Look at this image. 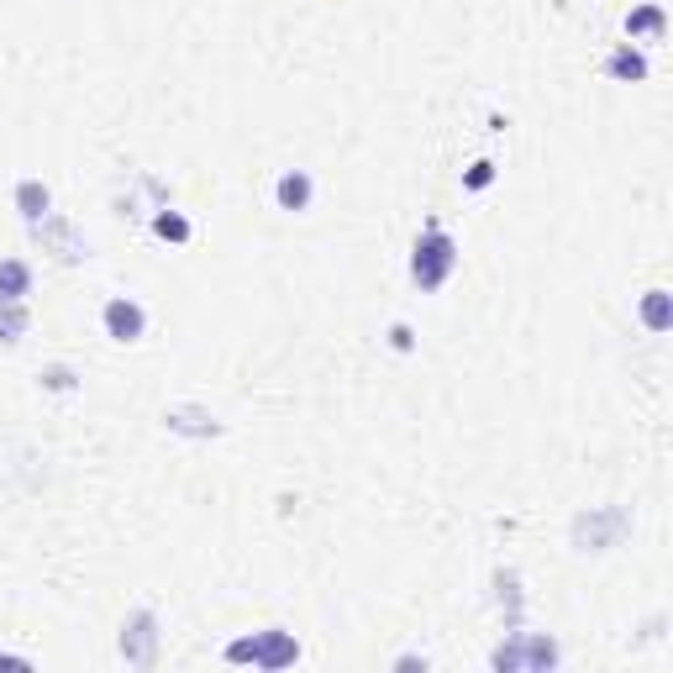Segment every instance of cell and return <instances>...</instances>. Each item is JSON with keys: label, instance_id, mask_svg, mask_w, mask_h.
Returning a JSON list of instances; mask_svg holds the SVG:
<instances>
[{"label": "cell", "instance_id": "cell-5", "mask_svg": "<svg viewBox=\"0 0 673 673\" xmlns=\"http://www.w3.org/2000/svg\"><path fill=\"white\" fill-rule=\"evenodd\" d=\"M121 658H126V669H153L158 663V616L153 610H132L121 621Z\"/></svg>", "mask_w": 673, "mask_h": 673}, {"label": "cell", "instance_id": "cell-9", "mask_svg": "<svg viewBox=\"0 0 673 673\" xmlns=\"http://www.w3.org/2000/svg\"><path fill=\"white\" fill-rule=\"evenodd\" d=\"M311 195H316V179L306 174V168H285V174H279V185H274L279 211H311Z\"/></svg>", "mask_w": 673, "mask_h": 673}, {"label": "cell", "instance_id": "cell-8", "mask_svg": "<svg viewBox=\"0 0 673 673\" xmlns=\"http://www.w3.org/2000/svg\"><path fill=\"white\" fill-rule=\"evenodd\" d=\"M164 427L168 432H179V437H221V421L206 406H168Z\"/></svg>", "mask_w": 673, "mask_h": 673}, {"label": "cell", "instance_id": "cell-7", "mask_svg": "<svg viewBox=\"0 0 673 673\" xmlns=\"http://www.w3.org/2000/svg\"><path fill=\"white\" fill-rule=\"evenodd\" d=\"M253 642H258V658H253V669H268V673H274V669H289V663L300 658V642H295L289 631H279V626H274V631H258Z\"/></svg>", "mask_w": 673, "mask_h": 673}, {"label": "cell", "instance_id": "cell-20", "mask_svg": "<svg viewBox=\"0 0 673 673\" xmlns=\"http://www.w3.org/2000/svg\"><path fill=\"white\" fill-rule=\"evenodd\" d=\"M389 347H395V353H410V347H416V332H410V321H395V327H389Z\"/></svg>", "mask_w": 673, "mask_h": 673}, {"label": "cell", "instance_id": "cell-19", "mask_svg": "<svg viewBox=\"0 0 673 673\" xmlns=\"http://www.w3.org/2000/svg\"><path fill=\"white\" fill-rule=\"evenodd\" d=\"M489 185H495V158L468 164V174H463V190H489Z\"/></svg>", "mask_w": 673, "mask_h": 673}, {"label": "cell", "instance_id": "cell-15", "mask_svg": "<svg viewBox=\"0 0 673 673\" xmlns=\"http://www.w3.org/2000/svg\"><path fill=\"white\" fill-rule=\"evenodd\" d=\"M26 327H32L26 300H5V295H0V342H22Z\"/></svg>", "mask_w": 673, "mask_h": 673}, {"label": "cell", "instance_id": "cell-18", "mask_svg": "<svg viewBox=\"0 0 673 673\" xmlns=\"http://www.w3.org/2000/svg\"><path fill=\"white\" fill-rule=\"evenodd\" d=\"M74 385H79V374H74L69 363H53V368H43V389H53V395H69Z\"/></svg>", "mask_w": 673, "mask_h": 673}, {"label": "cell", "instance_id": "cell-12", "mask_svg": "<svg viewBox=\"0 0 673 673\" xmlns=\"http://www.w3.org/2000/svg\"><path fill=\"white\" fill-rule=\"evenodd\" d=\"M626 32H631V43H637V37L658 43V37L669 32V16H663V5H631V16H626Z\"/></svg>", "mask_w": 673, "mask_h": 673}, {"label": "cell", "instance_id": "cell-16", "mask_svg": "<svg viewBox=\"0 0 673 673\" xmlns=\"http://www.w3.org/2000/svg\"><path fill=\"white\" fill-rule=\"evenodd\" d=\"M642 321H648V332H669L673 327V295L669 289H648V295H642Z\"/></svg>", "mask_w": 673, "mask_h": 673}, {"label": "cell", "instance_id": "cell-1", "mask_svg": "<svg viewBox=\"0 0 673 673\" xmlns=\"http://www.w3.org/2000/svg\"><path fill=\"white\" fill-rule=\"evenodd\" d=\"M457 268V242L453 232L442 227V221H427L421 227V238H416V253H410V279H416V289H442L448 279H453Z\"/></svg>", "mask_w": 673, "mask_h": 673}, {"label": "cell", "instance_id": "cell-4", "mask_svg": "<svg viewBox=\"0 0 673 673\" xmlns=\"http://www.w3.org/2000/svg\"><path fill=\"white\" fill-rule=\"evenodd\" d=\"M32 242H37L43 253H53L58 264H85V258H90L85 232H79L69 217H58V211H48L43 221H32Z\"/></svg>", "mask_w": 673, "mask_h": 673}, {"label": "cell", "instance_id": "cell-13", "mask_svg": "<svg viewBox=\"0 0 673 673\" xmlns=\"http://www.w3.org/2000/svg\"><path fill=\"white\" fill-rule=\"evenodd\" d=\"M0 295H5V300H26V295H32V264L0 258Z\"/></svg>", "mask_w": 673, "mask_h": 673}, {"label": "cell", "instance_id": "cell-3", "mask_svg": "<svg viewBox=\"0 0 673 673\" xmlns=\"http://www.w3.org/2000/svg\"><path fill=\"white\" fill-rule=\"evenodd\" d=\"M631 527V516H626L621 505H605V510H584L574 516V548L578 553H605V548H616Z\"/></svg>", "mask_w": 673, "mask_h": 673}, {"label": "cell", "instance_id": "cell-14", "mask_svg": "<svg viewBox=\"0 0 673 673\" xmlns=\"http://www.w3.org/2000/svg\"><path fill=\"white\" fill-rule=\"evenodd\" d=\"M605 74H610V79H648V58H642V48L621 43V48L605 58Z\"/></svg>", "mask_w": 673, "mask_h": 673}, {"label": "cell", "instance_id": "cell-6", "mask_svg": "<svg viewBox=\"0 0 673 673\" xmlns=\"http://www.w3.org/2000/svg\"><path fill=\"white\" fill-rule=\"evenodd\" d=\"M100 321H106V336H111V342H137V336L147 332L143 300H132V295H117V300H106Z\"/></svg>", "mask_w": 673, "mask_h": 673}, {"label": "cell", "instance_id": "cell-11", "mask_svg": "<svg viewBox=\"0 0 673 673\" xmlns=\"http://www.w3.org/2000/svg\"><path fill=\"white\" fill-rule=\"evenodd\" d=\"M16 211H22L26 227H32V221H43L53 211V190L43 185V179H22V185H16Z\"/></svg>", "mask_w": 673, "mask_h": 673}, {"label": "cell", "instance_id": "cell-2", "mask_svg": "<svg viewBox=\"0 0 673 673\" xmlns=\"http://www.w3.org/2000/svg\"><path fill=\"white\" fill-rule=\"evenodd\" d=\"M489 663L500 673H548V669H558V642L510 626V642H500V648L489 652Z\"/></svg>", "mask_w": 673, "mask_h": 673}, {"label": "cell", "instance_id": "cell-17", "mask_svg": "<svg viewBox=\"0 0 673 673\" xmlns=\"http://www.w3.org/2000/svg\"><path fill=\"white\" fill-rule=\"evenodd\" d=\"M153 232H158V238L164 242H190V217H185V211H168V206H158V211H153Z\"/></svg>", "mask_w": 673, "mask_h": 673}, {"label": "cell", "instance_id": "cell-10", "mask_svg": "<svg viewBox=\"0 0 673 673\" xmlns=\"http://www.w3.org/2000/svg\"><path fill=\"white\" fill-rule=\"evenodd\" d=\"M495 600H500L505 626H521V616H527V595H521V574H516V569H495Z\"/></svg>", "mask_w": 673, "mask_h": 673}, {"label": "cell", "instance_id": "cell-21", "mask_svg": "<svg viewBox=\"0 0 673 673\" xmlns=\"http://www.w3.org/2000/svg\"><path fill=\"white\" fill-rule=\"evenodd\" d=\"M0 669H32V658H16V652H0Z\"/></svg>", "mask_w": 673, "mask_h": 673}]
</instances>
